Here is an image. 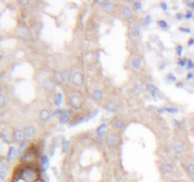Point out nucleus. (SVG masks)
Instances as JSON below:
<instances>
[{"mask_svg": "<svg viewBox=\"0 0 194 182\" xmlns=\"http://www.w3.org/2000/svg\"><path fill=\"white\" fill-rule=\"evenodd\" d=\"M69 104L74 109H80L81 107V100L78 96H72L69 99Z\"/></svg>", "mask_w": 194, "mask_h": 182, "instance_id": "obj_1", "label": "nucleus"}, {"mask_svg": "<svg viewBox=\"0 0 194 182\" xmlns=\"http://www.w3.org/2000/svg\"><path fill=\"white\" fill-rule=\"evenodd\" d=\"M72 82L75 86H81L83 83V76L80 72H75L72 75Z\"/></svg>", "mask_w": 194, "mask_h": 182, "instance_id": "obj_2", "label": "nucleus"}, {"mask_svg": "<svg viewBox=\"0 0 194 182\" xmlns=\"http://www.w3.org/2000/svg\"><path fill=\"white\" fill-rule=\"evenodd\" d=\"M25 137H26V136H25L24 132L22 130H20V129H16V130H14V132H13V139L15 141H23Z\"/></svg>", "mask_w": 194, "mask_h": 182, "instance_id": "obj_3", "label": "nucleus"}, {"mask_svg": "<svg viewBox=\"0 0 194 182\" xmlns=\"http://www.w3.org/2000/svg\"><path fill=\"white\" fill-rule=\"evenodd\" d=\"M23 132H24V134H25V136H26L27 138H30V137H32V136L34 135L35 129H34V127H33V126L27 125V126H25V127H24Z\"/></svg>", "mask_w": 194, "mask_h": 182, "instance_id": "obj_4", "label": "nucleus"}, {"mask_svg": "<svg viewBox=\"0 0 194 182\" xmlns=\"http://www.w3.org/2000/svg\"><path fill=\"white\" fill-rule=\"evenodd\" d=\"M106 141H107V144L109 146H111V147H113V146L117 145V143H118V138H117V136L114 135V134H111V135H109L107 137V138H106Z\"/></svg>", "mask_w": 194, "mask_h": 182, "instance_id": "obj_5", "label": "nucleus"}, {"mask_svg": "<svg viewBox=\"0 0 194 182\" xmlns=\"http://www.w3.org/2000/svg\"><path fill=\"white\" fill-rule=\"evenodd\" d=\"M18 151L16 150L14 147H10V150H9V153L7 155V160L8 161H11L12 157H16L17 155H18Z\"/></svg>", "mask_w": 194, "mask_h": 182, "instance_id": "obj_6", "label": "nucleus"}, {"mask_svg": "<svg viewBox=\"0 0 194 182\" xmlns=\"http://www.w3.org/2000/svg\"><path fill=\"white\" fill-rule=\"evenodd\" d=\"M147 90L152 97H156V95H157V93H158L156 86H155L154 84H152V83H149V84H148Z\"/></svg>", "mask_w": 194, "mask_h": 182, "instance_id": "obj_7", "label": "nucleus"}, {"mask_svg": "<svg viewBox=\"0 0 194 182\" xmlns=\"http://www.w3.org/2000/svg\"><path fill=\"white\" fill-rule=\"evenodd\" d=\"M172 147H173V149H174V151H176V152H181L184 149V146H183V144H182V142L180 141H177V139L173 141Z\"/></svg>", "mask_w": 194, "mask_h": 182, "instance_id": "obj_8", "label": "nucleus"}, {"mask_svg": "<svg viewBox=\"0 0 194 182\" xmlns=\"http://www.w3.org/2000/svg\"><path fill=\"white\" fill-rule=\"evenodd\" d=\"M49 117H50V114H49V112H48V110L44 109L40 112V119H41V120H43V122L48 120Z\"/></svg>", "mask_w": 194, "mask_h": 182, "instance_id": "obj_9", "label": "nucleus"}, {"mask_svg": "<svg viewBox=\"0 0 194 182\" xmlns=\"http://www.w3.org/2000/svg\"><path fill=\"white\" fill-rule=\"evenodd\" d=\"M102 96H103V94L100 90H95V91H93L91 94V97L95 101H99V100L102 99Z\"/></svg>", "mask_w": 194, "mask_h": 182, "instance_id": "obj_10", "label": "nucleus"}, {"mask_svg": "<svg viewBox=\"0 0 194 182\" xmlns=\"http://www.w3.org/2000/svg\"><path fill=\"white\" fill-rule=\"evenodd\" d=\"M160 169H161V171H162L164 174H169V173L171 172L172 168H171V166L169 163H163L162 165L160 166Z\"/></svg>", "mask_w": 194, "mask_h": 182, "instance_id": "obj_11", "label": "nucleus"}, {"mask_svg": "<svg viewBox=\"0 0 194 182\" xmlns=\"http://www.w3.org/2000/svg\"><path fill=\"white\" fill-rule=\"evenodd\" d=\"M7 174H8L7 167H6V165L4 163H1V165H0V177H1V178L4 179L7 177Z\"/></svg>", "mask_w": 194, "mask_h": 182, "instance_id": "obj_12", "label": "nucleus"}, {"mask_svg": "<svg viewBox=\"0 0 194 182\" xmlns=\"http://www.w3.org/2000/svg\"><path fill=\"white\" fill-rule=\"evenodd\" d=\"M60 75H61V79H62L63 82L68 81L69 78H70V72H69L67 69H64V70L62 71V72L60 73Z\"/></svg>", "mask_w": 194, "mask_h": 182, "instance_id": "obj_13", "label": "nucleus"}, {"mask_svg": "<svg viewBox=\"0 0 194 182\" xmlns=\"http://www.w3.org/2000/svg\"><path fill=\"white\" fill-rule=\"evenodd\" d=\"M106 109L108 111H111V112H115L117 110V104L114 101H108L107 104H106Z\"/></svg>", "mask_w": 194, "mask_h": 182, "instance_id": "obj_14", "label": "nucleus"}, {"mask_svg": "<svg viewBox=\"0 0 194 182\" xmlns=\"http://www.w3.org/2000/svg\"><path fill=\"white\" fill-rule=\"evenodd\" d=\"M139 33H140V28H139V26L138 25H134L131 29V34L134 37H137L139 35Z\"/></svg>", "mask_w": 194, "mask_h": 182, "instance_id": "obj_15", "label": "nucleus"}, {"mask_svg": "<svg viewBox=\"0 0 194 182\" xmlns=\"http://www.w3.org/2000/svg\"><path fill=\"white\" fill-rule=\"evenodd\" d=\"M106 128V123H102L99 126V128L97 129V134L100 138H102L104 136V129Z\"/></svg>", "mask_w": 194, "mask_h": 182, "instance_id": "obj_16", "label": "nucleus"}, {"mask_svg": "<svg viewBox=\"0 0 194 182\" xmlns=\"http://www.w3.org/2000/svg\"><path fill=\"white\" fill-rule=\"evenodd\" d=\"M132 14H133V13H132V10L129 7H124L123 10H122V15L124 16V17H126V18H130L132 16Z\"/></svg>", "mask_w": 194, "mask_h": 182, "instance_id": "obj_17", "label": "nucleus"}, {"mask_svg": "<svg viewBox=\"0 0 194 182\" xmlns=\"http://www.w3.org/2000/svg\"><path fill=\"white\" fill-rule=\"evenodd\" d=\"M131 64H132V66H133L134 69H139V68H140V66H141V62H140V60H139V59H137V58H134V59H133Z\"/></svg>", "mask_w": 194, "mask_h": 182, "instance_id": "obj_18", "label": "nucleus"}, {"mask_svg": "<svg viewBox=\"0 0 194 182\" xmlns=\"http://www.w3.org/2000/svg\"><path fill=\"white\" fill-rule=\"evenodd\" d=\"M48 163H49V160H48V157L47 156H42V167L44 169H47V166H48Z\"/></svg>", "mask_w": 194, "mask_h": 182, "instance_id": "obj_19", "label": "nucleus"}, {"mask_svg": "<svg viewBox=\"0 0 194 182\" xmlns=\"http://www.w3.org/2000/svg\"><path fill=\"white\" fill-rule=\"evenodd\" d=\"M113 8V4L109 1H106L102 4V9L104 10H111V9Z\"/></svg>", "mask_w": 194, "mask_h": 182, "instance_id": "obj_20", "label": "nucleus"}, {"mask_svg": "<svg viewBox=\"0 0 194 182\" xmlns=\"http://www.w3.org/2000/svg\"><path fill=\"white\" fill-rule=\"evenodd\" d=\"M134 94H137V95H139V94L141 93L142 92V86L140 84V83H137V84L134 86Z\"/></svg>", "mask_w": 194, "mask_h": 182, "instance_id": "obj_21", "label": "nucleus"}, {"mask_svg": "<svg viewBox=\"0 0 194 182\" xmlns=\"http://www.w3.org/2000/svg\"><path fill=\"white\" fill-rule=\"evenodd\" d=\"M166 80L169 81L170 83H174V82H176V77L172 73H169L168 75L166 76Z\"/></svg>", "mask_w": 194, "mask_h": 182, "instance_id": "obj_22", "label": "nucleus"}, {"mask_svg": "<svg viewBox=\"0 0 194 182\" xmlns=\"http://www.w3.org/2000/svg\"><path fill=\"white\" fill-rule=\"evenodd\" d=\"M186 171L189 173V174L191 175H194V164L193 163H190L186 166Z\"/></svg>", "mask_w": 194, "mask_h": 182, "instance_id": "obj_23", "label": "nucleus"}, {"mask_svg": "<svg viewBox=\"0 0 194 182\" xmlns=\"http://www.w3.org/2000/svg\"><path fill=\"white\" fill-rule=\"evenodd\" d=\"M151 22H152V17H151V15H147L144 17V20H143V25H144L145 27H148L151 24Z\"/></svg>", "mask_w": 194, "mask_h": 182, "instance_id": "obj_24", "label": "nucleus"}, {"mask_svg": "<svg viewBox=\"0 0 194 182\" xmlns=\"http://www.w3.org/2000/svg\"><path fill=\"white\" fill-rule=\"evenodd\" d=\"M157 25L160 27V28H162V29H168V28H169L168 23H167L166 21H164V20H159L157 22Z\"/></svg>", "mask_w": 194, "mask_h": 182, "instance_id": "obj_25", "label": "nucleus"}, {"mask_svg": "<svg viewBox=\"0 0 194 182\" xmlns=\"http://www.w3.org/2000/svg\"><path fill=\"white\" fill-rule=\"evenodd\" d=\"M62 102V94L61 93H58L57 96H56V99H55V104L57 106H59Z\"/></svg>", "mask_w": 194, "mask_h": 182, "instance_id": "obj_26", "label": "nucleus"}, {"mask_svg": "<svg viewBox=\"0 0 194 182\" xmlns=\"http://www.w3.org/2000/svg\"><path fill=\"white\" fill-rule=\"evenodd\" d=\"M115 126H117V128H118V129H121V128H123V126H124L123 120H115Z\"/></svg>", "mask_w": 194, "mask_h": 182, "instance_id": "obj_27", "label": "nucleus"}, {"mask_svg": "<svg viewBox=\"0 0 194 182\" xmlns=\"http://www.w3.org/2000/svg\"><path fill=\"white\" fill-rule=\"evenodd\" d=\"M6 104V99L5 97H4V95H3V93L0 94V107H4Z\"/></svg>", "mask_w": 194, "mask_h": 182, "instance_id": "obj_28", "label": "nucleus"}, {"mask_svg": "<svg viewBox=\"0 0 194 182\" xmlns=\"http://www.w3.org/2000/svg\"><path fill=\"white\" fill-rule=\"evenodd\" d=\"M68 120H69V115H66V116H61L60 122H62V123H66V122H68Z\"/></svg>", "mask_w": 194, "mask_h": 182, "instance_id": "obj_29", "label": "nucleus"}, {"mask_svg": "<svg viewBox=\"0 0 194 182\" xmlns=\"http://www.w3.org/2000/svg\"><path fill=\"white\" fill-rule=\"evenodd\" d=\"M187 59L186 58H183V59H181V60H179L178 62V65H180V66H185L186 65H187Z\"/></svg>", "mask_w": 194, "mask_h": 182, "instance_id": "obj_30", "label": "nucleus"}, {"mask_svg": "<svg viewBox=\"0 0 194 182\" xmlns=\"http://www.w3.org/2000/svg\"><path fill=\"white\" fill-rule=\"evenodd\" d=\"M175 50H176V52H177V55H178V56H181L182 52H183V46L179 45V46H177V47H176Z\"/></svg>", "mask_w": 194, "mask_h": 182, "instance_id": "obj_31", "label": "nucleus"}, {"mask_svg": "<svg viewBox=\"0 0 194 182\" xmlns=\"http://www.w3.org/2000/svg\"><path fill=\"white\" fill-rule=\"evenodd\" d=\"M166 111L169 112V113H177L179 110L177 109V108H175V107H167V108H166Z\"/></svg>", "mask_w": 194, "mask_h": 182, "instance_id": "obj_32", "label": "nucleus"}, {"mask_svg": "<svg viewBox=\"0 0 194 182\" xmlns=\"http://www.w3.org/2000/svg\"><path fill=\"white\" fill-rule=\"evenodd\" d=\"M134 10H140L142 7V3L140 2V1H137V2L134 3Z\"/></svg>", "mask_w": 194, "mask_h": 182, "instance_id": "obj_33", "label": "nucleus"}, {"mask_svg": "<svg viewBox=\"0 0 194 182\" xmlns=\"http://www.w3.org/2000/svg\"><path fill=\"white\" fill-rule=\"evenodd\" d=\"M192 16H193V13H192V10H187L186 13V15H185V18L186 19H190L192 18Z\"/></svg>", "mask_w": 194, "mask_h": 182, "instance_id": "obj_34", "label": "nucleus"}, {"mask_svg": "<svg viewBox=\"0 0 194 182\" xmlns=\"http://www.w3.org/2000/svg\"><path fill=\"white\" fill-rule=\"evenodd\" d=\"M186 66H187V69H192V68H194L193 62H192L191 60H189L187 61V65H186Z\"/></svg>", "mask_w": 194, "mask_h": 182, "instance_id": "obj_35", "label": "nucleus"}, {"mask_svg": "<svg viewBox=\"0 0 194 182\" xmlns=\"http://www.w3.org/2000/svg\"><path fill=\"white\" fill-rule=\"evenodd\" d=\"M160 7H161V9H162L163 10H168V5H167V3H166V2H161V3H160Z\"/></svg>", "mask_w": 194, "mask_h": 182, "instance_id": "obj_36", "label": "nucleus"}, {"mask_svg": "<svg viewBox=\"0 0 194 182\" xmlns=\"http://www.w3.org/2000/svg\"><path fill=\"white\" fill-rule=\"evenodd\" d=\"M179 31H181V32H185V33H190L191 32V31L189 29H186V28H180L179 29Z\"/></svg>", "mask_w": 194, "mask_h": 182, "instance_id": "obj_37", "label": "nucleus"}, {"mask_svg": "<svg viewBox=\"0 0 194 182\" xmlns=\"http://www.w3.org/2000/svg\"><path fill=\"white\" fill-rule=\"evenodd\" d=\"M186 5L189 6V8L194 9V1H186Z\"/></svg>", "mask_w": 194, "mask_h": 182, "instance_id": "obj_38", "label": "nucleus"}, {"mask_svg": "<svg viewBox=\"0 0 194 182\" xmlns=\"http://www.w3.org/2000/svg\"><path fill=\"white\" fill-rule=\"evenodd\" d=\"M68 141H64L63 144V152L64 153V152L66 151V147H67V145H68Z\"/></svg>", "mask_w": 194, "mask_h": 182, "instance_id": "obj_39", "label": "nucleus"}, {"mask_svg": "<svg viewBox=\"0 0 194 182\" xmlns=\"http://www.w3.org/2000/svg\"><path fill=\"white\" fill-rule=\"evenodd\" d=\"M184 18V14L181 13H179L176 14V19H178V20H181V19Z\"/></svg>", "mask_w": 194, "mask_h": 182, "instance_id": "obj_40", "label": "nucleus"}, {"mask_svg": "<svg viewBox=\"0 0 194 182\" xmlns=\"http://www.w3.org/2000/svg\"><path fill=\"white\" fill-rule=\"evenodd\" d=\"M187 45H189V47L193 46L194 45V38H190V39L189 40V42H187Z\"/></svg>", "mask_w": 194, "mask_h": 182, "instance_id": "obj_41", "label": "nucleus"}, {"mask_svg": "<svg viewBox=\"0 0 194 182\" xmlns=\"http://www.w3.org/2000/svg\"><path fill=\"white\" fill-rule=\"evenodd\" d=\"M193 78H194L193 73H189V74L186 75V80H192Z\"/></svg>", "mask_w": 194, "mask_h": 182, "instance_id": "obj_42", "label": "nucleus"}, {"mask_svg": "<svg viewBox=\"0 0 194 182\" xmlns=\"http://www.w3.org/2000/svg\"><path fill=\"white\" fill-rule=\"evenodd\" d=\"M157 112L159 113V114H163L164 112H166V108L165 107H160L159 109L157 110Z\"/></svg>", "mask_w": 194, "mask_h": 182, "instance_id": "obj_43", "label": "nucleus"}, {"mask_svg": "<svg viewBox=\"0 0 194 182\" xmlns=\"http://www.w3.org/2000/svg\"><path fill=\"white\" fill-rule=\"evenodd\" d=\"M27 143H28V142H27V141H23V142L21 143V145H20V150H22V149H23L24 147L26 146V144H27Z\"/></svg>", "mask_w": 194, "mask_h": 182, "instance_id": "obj_44", "label": "nucleus"}, {"mask_svg": "<svg viewBox=\"0 0 194 182\" xmlns=\"http://www.w3.org/2000/svg\"><path fill=\"white\" fill-rule=\"evenodd\" d=\"M179 123H178V122H177V120H172V125L173 126H177Z\"/></svg>", "mask_w": 194, "mask_h": 182, "instance_id": "obj_45", "label": "nucleus"}, {"mask_svg": "<svg viewBox=\"0 0 194 182\" xmlns=\"http://www.w3.org/2000/svg\"><path fill=\"white\" fill-rule=\"evenodd\" d=\"M20 3H21V4H28L29 2H28V1H25V2H23V1H20Z\"/></svg>", "mask_w": 194, "mask_h": 182, "instance_id": "obj_46", "label": "nucleus"}, {"mask_svg": "<svg viewBox=\"0 0 194 182\" xmlns=\"http://www.w3.org/2000/svg\"><path fill=\"white\" fill-rule=\"evenodd\" d=\"M171 182H179V181H176V180H172V181H171Z\"/></svg>", "mask_w": 194, "mask_h": 182, "instance_id": "obj_47", "label": "nucleus"}, {"mask_svg": "<svg viewBox=\"0 0 194 182\" xmlns=\"http://www.w3.org/2000/svg\"><path fill=\"white\" fill-rule=\"evenodd\" d=\"M193 20H194V17H193Z\"/></svg>", "mask_w": 194, "mask_h": 182, "instance_id": "obj_48", "label": "nucleus"}]
</instances>
